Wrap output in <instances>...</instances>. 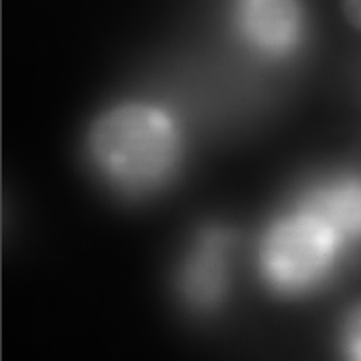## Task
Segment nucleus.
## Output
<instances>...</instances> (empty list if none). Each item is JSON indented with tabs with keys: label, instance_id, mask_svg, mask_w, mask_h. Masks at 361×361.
Returning <instances> with one entry per match:
<instances>
[{
	"label": "nucleus",
	"instance_id": "nucleus-1",
	"mask_svg": "<svg viewBox=\"0 0 361 361\" xmlns=\"http://www.w3.org/2000/svg\"><path fill=\"white\" fill-rule=\"evenodd\" d=\"M85 149L108 188L143 198L167 188L178 174L185 135L178 114L169 106L132 99L109 106L91 123Z\"/></svg>",
	"mask_w": 361,
	"mask_h": 361
},
{
	"label": "nucleus",
	"instance_id": "nucleus-2",
	"mask_svg": "<svg viewBox=\"0 0 361 361\" xmlns=\"http://www.w3.org/2000/svg\"><path fill=\"white\" fill-rule=\"evenodd\" d=\"M348 243L319 215L293 198L263 230L257 272L282 298H300L326 286Z\"/></svg>",
	"mask_w": 361,
	"mask_h": 361
},
{
	"label": "nucleus",
	"instance_id": "nucleus-3",
	"mask_svg": "<svg viewBox=\"0 0 361 361\" xmlns=\"http://www.w3.org/2000/svg\"><path fill=\"white\" fill-rule=\"evenodd\" d=\"M230 25L250 54L274 63L297 54L307 34L302 0H230Z\"/></svg>",
	"mask_w": 361,
	"mask_h": 361
},
{
	"label": "nucleus",
	"instance_id": "nucleus-4",
	"mask_svg": "<svg viewBox=\"0 0 361 361\" xmlns=\"http://www.w3.org/2000/svg\"><path fill=\"white\" fill-rule=\"evenodd\" d=\"M235 235L224 226H206L193 238L178 267V293L193 310L209 312L230 289Z\"/></svg>",
	"mask_w": 361,
	"mask_h": 361
},
{
	"label": "nucleus",
	"instance_id": "nucleus-5",
	"mask_svg": "<svg viewBox=\"0 0 361 361\" xmlns=\"http://www.w3.org/2000/svg\"><path fill=\"white\" fill-rule=\"evenodd\" d=\"M295 200L330 224L346 243L361 239V176H322L300 189Z\"/></svg>",
	"mask_w": 361,
	"mask_h": 361
},
{
	"label": "nucleus",
	"instance_id": "nucleus-6",
	"mask_svg": "<svg viewBox=\"0 0 361 361\" xmlns=\"http://www.w3.org/2000/svg\"><path fill=\"white\" fill-rule=\"evenodd\" d=\"M343 361H361V302L346 313L339 331Z\"/></svg>",
	"mask_w": 361,
	"mask_h": 361
},
{
	"label": "nucleus",
	"instance_id": "nucleus-7",
	"mask_svg": "<svg viewBox=\"0 0 361 361\" xmlns=\"http://www.w3.org/2000/svg\"><path fill=\"white\" fill-rule=\"evenodd\" d=\"M341 10L346 20L354 28L361 30V0H341Z\"/></svg>",
	"mask_w": 361,
	"mask_h": 361
}]
</instances>
